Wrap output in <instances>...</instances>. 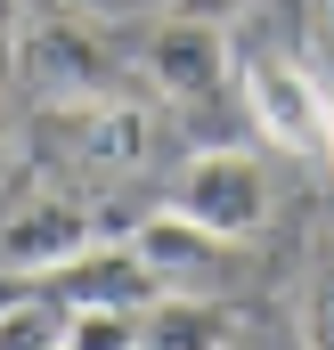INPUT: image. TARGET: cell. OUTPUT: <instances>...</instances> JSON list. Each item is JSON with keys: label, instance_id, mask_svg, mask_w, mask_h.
I'll list each match as a JSON object with an SVG mask.
<instances>
[{"label": "cell", "instance_id": "cell-14", "mask_svg": "<svg viewBox=\"0 0 334 350\" xmlns=\"http://www.w3.org/2000/svg\"><path fill=\"white\" fill-rule=\"evenodd\" d=\"M25 16H33V0H0V49L16 41V25H25Z\"/></svg>", "mask_w": 334, "mask_h": 350}, {"label": "cell", "instance_id": "cell-13", "mask_svg": "<svg viewBox=\"0 0 334 350\" xmlns=\"http://www.w3.org/2000/svg\"><path fill=\"white\" fill-rule=\"evenodd\" d=\"M179 8H188V16H220V25H229V16H245L253 0H179Z\"/></svg>", "mask_w": 334, "mask_h": 350}, {"label": "cell", "instance_id": "cell-8", "mask_svg": "<svg viewBox=\"0 0 334 350\" xmlns=\"http://www.w3.org/2000/svg\"><path fill=\"white\" fill-rule=\"evenodd\" d=\"M41 293H57L66 310H98V301H106V310H147V301H164L171 285L139 261V253H131V237H123V245H90L82 261L49 269V277H41Z\"/></svg>", "mask_w": 334, "mask_h": 350}, {"label": "cell", "instance_id": "cell-1", "mask_svg": "<svg viewBox=\"0 0 334 350\" xmlns=\"http://www.w3.org/2000/svg\"><path fill=\"white\" fill-rule=\"evenodd\" d=\"M131 82H147L179 114H212L237 90V49L220 16H188V8H155V16H114L106 25Z\"/></svg>", "mask_w": 334, "mask_h": 350}, {"label": "cell", "instance_id": "cell-16", "mask_svg": "<svg viewBox=\"0 0 334 350\" xmlns=\"http://www.w3.org/2000/svg\"><path fill=\"white\" fill-rule=\"evenodd\" d=\"M326 163H334V82H326Z\"/></svg>", "mask_w": 334, "mask_h": 350}, {"label": "cell", "instance_id": "cell-11", "mask_svg": "<svg viewBox=\"0 0 334 350\" xmlns=\"http://www.w3.org/2000/svg\"><path fill=\"white\" fill-rule=\"evenodd\" d=\"M66 350H139V310H74L66 318Z\"/></svg>", "mask_w": 334, "mask_h": 350}, {"label": "cell", "instance_id": "cell-7", "mask_svg": "<svg viewBox=\"0 0 334 350\" xmlns=\"http://www.w3.org/2000/svg\"><path fill=\"white\" fill-rule=\"evenodd\" d=\"M90 245H98V228L74 196H33L0 220V269L8 277H49V269L82 261Z\"/></svg>", "mask_w": 334, "mask_h": 350}, {"label": "cell", "instance_id": "cell-3", "mask_svg": "<svg viewBox=\"0 0 334 350\" xmlns=\"http://www.w3.org/2000/svg\"><path fill=\"white\" fill-rule=\"evenodd\" d=\"M171 212H188L196 228H212V237H229V245H245L269 228V212H277V187H269V163L253 155V147H204L179 187H171Z\"/></svg>", "mask_w": 334, "mask_h": 350}, {"label": "cell", "instance_id": "cell-15", "mask_svg": "<svg viewBox=\"0 0 334 350\" xmlns=\"http://www.w3.org/2000/svg\"><path fill=\"white\" fill-rule=\"evenodd\" d=\"M310 25H318V41L334 49V0H310Z\"/></svg>", "mask_w": 334, "mask_h": 350}, {"label": "cell", "instance_id": "cell-10", "mask_svg": "<svg viewBox=\"0 0 334 350\" xmlns=\"http://www.w3.org/2000/svg\"><path fill=\"white\" fill-rule=\"evenodd\" d=\"M66 301L57 293H16V301H0V350H66Z\"/></svg>", "mask_w": 334, "mask_h": 350}, {"label": "cell", "instance_id": "cell-4", "mask_svg": "<svg viewBox=\"0 0 334 350\" xmlns=\"http://www.w3.org/2000/svg\"><path fill=\"white\" fill-rule=\"evenodd\" d=\"M237 98H245L253 131L285 155H326V82L285 57V49H253L237 57Z\"/></svg>", "mask_w": 334, "mask_h": 350}, {"label": "cell", "instance_id": "cell-5", "mask_svg": "<svg viewBox=\"0 0 334 350\" xmlns=\"http://www.w3.org/2000/svg\"><path fill=\"white\" fill-rule=\"evenodd\" d=\"M33 139H49L66 163L90 172H139L164 139V114L139 106V98H90V106H41Z\"/></svg>", "mask_w": 334, "mask_h": 350}, {"label": "cell", "instance_id": "cell-9", "mask_svg": "<svg viewBox=\"0 0 334 350\" xmlns=\"http://www.w3.org/2000/svg\"><path fill=\"white\" fill-rule=\"evenodd\" d=\"M139 350H237V310L220 293H164L139 310Z\"/></svg>", "mask_w": 334, "mask_h": 350}, {"label": "cell", "instance_id": "cell-12", "mask_svg": "<svg viewBox=\"0 0 334 350\" xmlns=\"http://www.w3.org/2000/svg\"><path fill=\"white\" fill-rule=\"evenodd\" d=\"M302 350H334V269H318L302 293Z\"/></svg>", "mask_w": 334, "mask_h": 350}, {"label": "cell", "instance_id": "cell-2", "mask_svg": "<svg viewBox=\"0 0 334 350\" xmlns=\"http://www.w3.org/2000/svg\"><path fill=\"white\" fill-rule=\"evenodd\" d=\"M8 57H16V82L33 90L41 106H90V98H131V66H123L114 33H106L98 16L49 8V0H33V16L16 25Z\"/></svg>", "mask_w": 334, "mask_h": 350}, {"label": "cell", "instance_id": "cell-17", "mask_svg": "<svg viewBox=\"0 0 334 350\" xmlns=\"http://www.w3.org/2000/svg\"><path fill=\"white\" fill-rule=\"evenodd\" d=\"M0 139H8V82H0Z\"/></svg>", "mask_w": 334, "mask_h": 350}, {"label": "cell", "instance_id": "cell-6", "mask_svg": "<svg viewBox=\"0 0 334 350\" xmlns=\"http://www.w3.org/2000/svg\"><path fill=\"white\" fill-rule=\"evenodd\" d=\"M131 253L164 277L171 293H220V277L237 269V245L229 237H212V228H196L188 212H147L139 228H131Z\"/></svg>", "mask_w": 334, "mask_h": 350}]
</instances>
